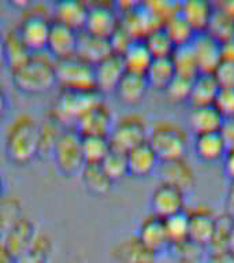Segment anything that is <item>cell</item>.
<instances>
[{
    "label": "cell",
    "mask_w": 234,
    "mask_h": 263,
    "mask_svg": "<svg viewBox=\"0 0 234 263\" xmlns=\"http://www.w3.org/2000/svg\"><path fill=\"white\" fill-rule=\"evenodd\" d=\"M40 123L28 112L14 117L6 129L4 152L7 159L16 166H26L38 158Z\"/></svg>",
    "instance_id": "1"
},
{
    "label": "cell",
    "mask_w": 234,
    "mask_h": 263,
    "mask_svg": "<svg viewBox=\"0 0 234 263\" xmlns=\"http://www.w3.org/2000/svg\"><path fill=\"white\" fill-rule=\"evenodd\" d=\"M11 80L14 86L22 93H47L56 86L53 61L34 53L25 63L11 70Z\"/></svg>",
    "instance_id": "2"
},
{
    "label": "cell",
    "mask_w": 234,
    "mask_h": 263,
    "mask_svg": "<svg viewBox=\"0 0 234 263\" xmlns=\"http://www.w3.org/2000/svg\"><path fill=\"white\" fill-rule=\"evenodd\" d=\"M148 143L151 144L159 160L185 156L189 145L188 132L171 119H158L149 126Z\"/></svg>",
    "instance_id": "3"
},
{
    "label": "cell",
    "mask_w": 234,
    "mask_h": 263,
    "mask_svg": "<svg viewBox=\"0 0 234 263\" xmlns=\"http://www.w3.org/2000/svg\"><path fill=\"white\" fill-rule=\"evenodd\" d=\"M103 95L98 90L92 92H73L62 90L52 103L49 118L63 129H73L78 118L92 106L103 102Z\"/></svg>",
    "instance_id": "4"
},
{
    "label": "cell",
    "mask_w": 234,
    "mask_h": 263,
    "mask_svg": "<svg viewBox=\"0 0 234 263\" xmlns=\"http://www.w3.org/2000/svg\"><path fill=\"white\" fill-rule=\"evenodd\" d=\"M53 65L56 74V86H59L62 90H96L93 65H90L77 55L63 59H53Z\"/></svg>",
    "instance_id": "5"
},
{
    "label": "cell",
    "mask_w": 234,
    "mask_h": 263,
    "mask_svg": "<svg viewBox=\"0 0 234 263\" xmlns=\"http://www.w3.org/2000/svg\"><path fill=\"white\" fill-rule=\"evenodd\" d=\"M149 125L145 117L139 112H127L115 119L108 139L112 149L125 152L148 140Z\"/></svg>",
    "instance_id": "6"
},
{
    "label": "cell",
    "mask_w": 234,
    "mask_h": 263,
    "mask_svg": "<svg viewBox=\"0 0 234 263\" xmlns=\"http://www.w3.org/2000/svg\"><path fill=\"white\" fill-rule=\"evenodd\" d=\"M51 156L57 172L63 177L71 178L80 174L85 164L81 149V136L74 129H63L55 143Z\"/></svg>",
    "instance_id": "7"
},
{
    "label": "cell",
    "mask_w": 234,
    "mask_h": 263,
    "mask_svg": "<svg viewBox=\"0 0 234 263\" xmlns=\"http://www.w3.org/2000/svg\"><path fill=\"white\" fill-rule=\"evenodd\" d=\"M51 25H52V8L51 11H41L33 8V11L25 12V15L22 16L15 29L26 47L33 53H37L47 48Z\"/></svg>",
    "instance_id": "8"
},
{
    "label": "cell",
    "mask_w": 234,
    "mask_h": 263,
    "mask_svg": "<svg viewBox=\"0 0 234 263\" xmlns=\"http://www.w3.org/2000/svg\"><path fill=\"white\" fill-rule=\"evenodd\" d=\"M121 25L119 12L112 3H88V16H86L84 30L92 33L94 36L106 37L110 36Z\"/></svg>",
    "instance_id": "9"
},
{
    "label": "cell",
    "mask_w": 234,
    "mask_h": 263,
    "mask_svg": "<svg viewBox=\"0 0 234 263\" xmlns=\"http://www.w3.org/2000/svg\"><path fill=\"white\" fill-rule=\"evenodd\" d=\"M115 122L112 111L107 103H98L78 118L74 130L80 136H108Z\"/></svg>",
    "instance_id": "10"
},
{
    "label": "cell",
    "mask_w": 234,
    "mask_h": 263,
    "mask_svg": "<svg viewBox=\"0 0 234 263\" xmlns=\"http://www.w3.org/2000/svg\"><path fill=\"white\" fill-rule=\"evenodd\" d=\"M152 214L167 218L185 210V191L171 184L159 182L152 191L149 199Z\"/></svg>",
    "instance_id": "11"
},
{
    "label": "cell",
    "mask_w": 234,
    "mask_h": 263,
    "mask_svg": "<svg viewBox=\"0 0 234 263\" xmlns=\"http://www.w3.org/2000/svg\"><path fill=\"white\" fill-rule=\"evenodd\" d=\"M40 229L33 219L28 217H22L15 225L12 226L11 230L3 237L2 242L14 259V263L25 254L33 240L36 238Z\"/></svg>",
    "instance_id": "12"
},
{
    "label": "cell",
    "mask_w": 234,
    "mask_h": 263,
    "mask_svg": "<svg viewBox=\"0 0 234 263\" xmlns=\"http://www.w3.org/2000/svg\"><path fill=\"white\" fill-rule=\"evenodd\" d=\"M189 238L201 247H208L215 232L217 217L212 210L207 205L199 204L188 211Z\"/></svg>",
    "instance_id": "13"
},
{
    "label": "cell",
    "mask_w": 234,
    "mask_h": 263,
    "mask_svg": "<svg viewBox=\"0 0 234 263\" xmlns=\"http://www.w3.org/2000/svg\"><path fill=\"white\" fill-rule=\"evenodd\" d=\"M155 172H158L159 182L171 184L174 186L184 189H189L194 184V170L185 159V156L174 158V159L159 160V164Z\"/></svg>",
    "instance_id": "14"
},
{
    "label": "cell",
    "mask_w": 234,
    "mask_h": 263,
    "mask_svg": "<svg viewBox=\"0 0 234 263\" xmlns=\"http://www.w3.org/2000/svg\"><path fill=\"white\" fill-rule=\"evenodd\" d=\"M126 71L122 57L119 53H111L103 61L94 65V82L96 90L104 96L106 93L114 92L119 80Z\"/></svg>",
    "instance_id": "15"
},
{
    "label": "cell",
    "mask_w": 234,
    "mask_h": 263,
    "mask_svg": "<svg viewBox=\"0 0 234 263\" xmlns=\"http://www.w3.org/2000/svg\"><path fill=\"white\" fill-rule=\"evenodd\" d=\"M135 236L155 255L170 250V240L164 226V219L155 214H149L140 222Z\"/></svg>",
    "instance_id": "16"
},
{
    "label": "cell",
    "mask_w": 234,
    "mask_h": 263,
    "mask_svg": "<svg viewBox=\"0 0 234 263\" xmlns=\"http://www.w3.org/2000/svg\"><path fill=\"white\" fill-rule=\"evenodd\" d=\"M111 258L116 263H155L156 255L134 234L116 242L111 250Z\"/></svg>",
    "instance_id": "17"
},
{
    "label": "cell",
    "mask_w": 234,
    "mask_h": 263,
    "mask_svg": "<svg viewBox=\"0 0 234 263\" xmlns=\"http://www.w3.org/2000/svg\"><path fill=\"white\" fill-rule=\"evenodd\" d=\"M78 33L65 25L57 24L52 21L51 30H49L47 49L53 57V59H63L75 55L78 43Z\"/></svg>",
    "instance_id": "18"
},
{
    "label": "cell",
    "mask_w": 234,
    "mask_h": 263,
    "mask_svg": "<svg viewBox=\"0 0 234 263\" xmlns=\"http://www.w3.org/2000/svg\"><path fill=\"white\" fill-rule=\"evenodd\" d=\"M193 51L196 53L200 71L212 73L213 69L221 62V43L208 32H197L190 41Z\"/></svg>",
    "instance_id": "19"
},
{
    "label": "cell",
    "mask_w": 234,
    "mask_h": 263,
    "mask_svg": "<svg viewBox=\"0 0 234 263\" xmlns=\"http://www.w3.org/2000/svg\"><path fill=\"white\" fill-rule=\"evenodd\" d=\"M88 3L80 0H62L52 6V21L81 32L85 28Z\"/></svg>",
    "instance_id": "20"
},
{
    "label": "cell",
    "mask_w": 234,
    "mask_h": 263,
    "mask_svg": "<svg viewBox=\"0 0 234 263\" xmlns=\"http://www.w3.org/2000/svg\"><path fill=\"white\" fill-rule=\"evenodd\" d=\"M223 121L225 117L221 114V111L218 110L213 103L192 106L188 114L189 127L194 136L209 132H219Z\"/></svg>",
    "instance_id": "21"
},
{
    "label": "cell",
    "mask_w": 234,
    "mask_h": 263,
    "mask_svg": "<svg viewBox=\"0 0 234 263\" xmlns=\"http://www.w3.org/2000/svg\"><path fill=\"white\" fill-rule=\"evenodd\" d=\"M111 53H114V51H112V47H111L108 39L94 36V34L85 32V30H81L78 33L77 49H75L77 57L94 66Z\"/></svg>",
    "instance_id": "22"
},
{
    "label": "cell",
    "mask_w": 234,
    "mask_h": 263,
    "mask_svg": "<svg viewBox=\"0 0 234 263\" xmlns=\"http://www.w3.org/2000/svg\"><path fill=\"white\" fill-rule=\"evenodd\" d=\"M127 172L134 177H145L156 170L159 164V158L147 141L135 145L126 152Z\"/></svg>",
    "instance_id": "23"
},
{
    "label": "cell",
    "mask_w": 234,
    "mask_h": 263,
    "mask_svg": "<svg viewBox=\"0 0 234 263\" xmlns=\"http://www.w3.org/2000/svg\"><path fill=\"white\" fill-rule=\"evenodd\" d=\"M148 88H149V84H148L145 74L125 71L115 88L114 93L116 95L119 102H122L123 104L134 106L141 102V99L147 93Z\"/></svg>",
    "instance_id": "24"
},
{
    "label": "cell",
    "mask_w": 234,
    "mask_h": 263,
    "mask_svg": "<svg viewBox=\"0 0 234 263\" xmlns=\"http://www.w3.org/2000/svg\"><path fill=\"white\" fill-rule=\"evenodd\" d=\"M215 10V4L208 0H185L180 2V14L188 21L196 32H203Z\"/></svg>",
    "instance_id": "25"
},
{
    "label": "cell",
    "mask_w": 234,
    "mask_h": 263,
    "mask_svg": "<svg viewBox=\"0 0 234 263\" xmlns=\"http://www.w3.org/2000/svg\"><path fill=\"white\" fill-rule=\"evenodd\" d=\"M193 151L199 159L204 162H212V160L222 159L227 151V147L219 132H209V133L194 136Z\"/></svg>",
    "instance_id": "26"
},
{
    "label": "cell",
    "mask_w": 234,
    "mask_h": 263,
    "mask_svg": "<svg viewBox=\"0 0 234 263\" xmlns=\"http://www.w3.org/2000/svg\"><path fill=\"white\" fill-rule=\"evenodd\" d=\"M219 88L221 85L218 84L217 78L213 77L212 73L200 71L192 78V88H190L188 102L192 106L211 104L217 98Z\"/></svg>",
    "instance_id": "27"
},
{
    "label": "cell",
    "mask_w": 234,
    "mask_h": 263,
    "mask_svg": "<svg viewBox=\"0 0 234 263\" xmlns=\"http://www.w3.org/2000/svg\"><path fill=\"white\" fill-rule=\"evenodd\" d=\"M80 176L86 191L96 196L107 195L114 185V181L103 168L102 163H85Z\"/></svg>",
    "instance_id": "28"
},
{
    "label": "cell",
    "mask_w": 234,
    "mask_h": 263,
    "mask_svg": "<svg viewBox=\"0 0 234 263\" xmlns=\"http://www.w3.org/2000/svg\"><path fill=\"white\" fill-rule=\"evenodd\" d=\"M3 44L6 65L10 69V71L16 69L18 66L25 63L34 55L22 41L15 28L10 29L6 34H3Z\"/></svg>",
    "instance_id": "29"
},
{
    "label": "cell",
    "mask_w": 234,
    "mask_h": 263,
    "mask_svg": "<svg viewBox=\"0 0 234 263\" xmlns=\"http://www.w3.org/2000/svg\"><path fill=\"white\" fill-rule=\"evenodd\" d=\"M121 57L123 59L126 71L141 74H145L148 66L151 65L152 59H153L143 39H135L131 41V44L125 49V52Z\"/></svg>",
    "instance_id": "30"
},
{
    "label": "cell",
    "mask_w": 234,
    "mask_h": 263,
    "mask_svg": "<svg viewBox=\"0 0 234 263\" xmlns=\"http://www.w3.org/2000/svg\"><path fill=\"white\" fill-rule=\"evenodd\" d=\"M174 76H176V67L171 61V57L153 58L151 65L148 66L145 71L149 88H159V89H163Z\"/></svg>",
    "instance_id": "31"
},
{
    "label": "cell",
    "mask_w": 234,
    "mask_h": 263,
    "mask_svg": "<svg viewBox=\"0 0 234 263\" xmlns=\"http://www.w3.org/2000/svg\"><path fill=\"white\" fill-rule=\"evenodd\" d=\"M53 254V241L48 234L40 230L25 254L15 263H48Z\"/></svg>",
    "instance_id": "32"
},
{
    "label": "cell",
    "mask_w": 234,
    "mask_h": 263,
    "mask_svg": "<svg viewBox=\"0 0 234 263\" xmlns=\"http://www.w3.org/2000/svg\"><path fill=\"white\" fill-rule=\"evenodd\" d=\"M170 57H171V61L174 63L177 74L193 78L196 74L200 73V67H199L196 53L193 51V47L190 43L177 45Z\"/></svg>",
    "instance_id": "33"
},
{
    "label": "cell",
    "mask_w": 234,
    "mask_h": 263,
    "mask_svg": "<svg viewBox=\"0 0 234 263\" xmlns=\"http://www.w3.org/2000/svg\"><path fill=\"white\" fill-rule=\"evenodd\" d=\"M81 149L85 163H102L111 151L108 136H81Z\"/></svg>",
    "instance_id": "34"
},
{
    "label": "cell",
    "mask_w": 234,
    "mask_h": 263,
    "mask_svg": "<svg viewBox=\"0 0 234 263\" xmlns=\"http://www.w3.org/2000/svg\"><path fill=\"white\" fill-rule=\"evenodd\" d=\"M205 32H208L211 36L215 37L219 43L231 40L234 39V20L215 4V10Z\"/></svg>",
    "instance_id": "35"
},
{
    "label": "cell",
    "mask_w": 234,
    "mask_h": 263,
    "mask_svg": "<svg viewBox=\"0 0 234 263\" xmlns=\"http://www.w3.org/2000/svg\"><path fill=\"white\" fill-rule=\"evenodd\" d=\"M22 217V203L16 197H0V241Z\"/></svg>",
    "instance_id": "36"
},
{
    "label": "cell",
    "mask_w": 234,
    "mask_h": 263,
    "mask_svg": "<svg viewBox=\"0 0 234 263\" xmlns=\"http://www.w3.org/2000/svg\"><path fill=\"white\" fill-rule=\"evenodd\" d=\"M162 26H163L164 30L168 33V36L171 37V40L174 41L176 47L177 45L188 44V43H190L193 37H194V34L197 33L196 30L189 25L188 21L181 15L180 11L170 16Z\"/></svg>",
    "instance_id": "37"
},
{
    "label": "cell",
    "mask_w": 234,
    "mask_h": 263,
    "mask_svg": "<svg viewBox=\"0 0 234 263\" xmlns=\"http://www.w3.org/2000/svg\"><path fill=\"white\" fill-rule=\"evenodd\" d=\"M143 40L153 58L170 57L176 48L174 41L171 40V37L168 36V33L164 30L163 26H159V28L151 30Z\"/></svg>",
    "instance_id": "38"
},
{
    "label": "cell",
    "mask_w": 234,
    "mask_h": 263,
    "mask_svg": "<svg viewBox=\"0 0 234 263\" xmlns=\"http://www.w3.org/2000/svg\"><path fill=\"white\" fill-rule=\"evenodd\" d=\"M164 226L167 230L170 246L176 242L184 241L189 237V217L188 210H182L178 213L172 214L170 217L163 218Z\"/></svg>",
    "instance_id": "39"
},
{
    "label": "cell",
    "mask_w": 234,
    "mask_h": 263,
    "mask_svg": "<svg viewBox=\"0 0 234 263\" xmlns=\"http://www.w3.org/2000/svg\"><path fill=\"white\" fill-rule=\"evenodd\" d=\"M234 217L229 213L218 214L217 217V226H215V232L208 244L209 251H222V250H230V232H231V226H233Z\"/></svg>",
    "instance_id": "40"
},
{
    "label": "cell",
    "mask_w": 234,
    "mask_h": 263,
    "mask_svg": "<svg viewBox=\"0 0 234 263\" xmlns=\"http://www.w3.org/2000/svg\"><path fill=\"white\" fill-rule=\"evenodd\" d=\"M102 166L114 182L121 180L126 174H129V172H127L126 154L125 152L116 151V149H112V148L107 154L106 158L102 160Z\"/></svg>",
    "instance_id": "41"
},
{
    "label": "cell",
    "mask_w": 234,
    "mask_h": 263,
    "mask_svg": "<svg viewBox=\"0 0 234 263\" xmlns=\"http://www.w3.org/2000/svg\"><path fill=\"white\" fill-rule=\"evenodd\" d=\"M190 88H192V78L176 73V76L163 88V92L168 100L178 103L188 100L189 95H190Z\"/></svg>",
    "instance_id": "42"
},
{
    "label": "cell",
    "mask_w": 234,
    "mask_h": 263,
    "mask_svg": "<svg viewBox=\"0 0 234 263\" xmlns=\"http://www.w3.org/2000/svg\"><path fill=\"white\" fill-rule=\"evenodd\" d=\"M63 127L59 126L55 121L49 118L45 123H40V147H38V156H47L52 154L57 137L61 135Z\"/></svg>",
    "instance_id": "43"
},
{
    "label": "cell",
    "mask_w": 234,
    "mask_h": 263,
    "mask_svg": "<svg viewBox=\"0 0 234 263\" xmlns=\"http://www.w3.org/2000/svg\"><path fill=\"white\" fill-rule=\"evenodd\" d=\"M213 104L225 118L234 117V86H221Z\"/></svg>",
    "instance_id": "44"
},
{
    "label": "cell",
    "mask_w": 234,
    "mask_h": 263,
    "mask_svg": "<svg viewBox=\"0 0 234 263\" xmlns=\"http://www.w3.org/2000/svg\"><path fill=\"white\" fill-rule=\"evenodd\" d=\"M212 74L221 86H234V62L221 59Z\"/></svg>",
    "instance_id": "45"
},
{
    "label": "cell",
    "mask_w": 234,
    "mask_h": 263,
    "mask_svg": "<svg viewBox=\"0 0 234 263\" xmlns=\"http://www.w3.org/2000/svg\"><path fill=\"white\" fill-rule=\"evenodd\" d=\"M110 43L111 47H112V51L115 53H119V55H122L125 52V49L131 44V41L135 40L133 37L130 36V33L127 32L126 29L123 28L122 25H119L116 30H115L112 34L110 36Z\"/></svg>",
    "instance_id": "46"
},
{
    "label": "cell",
    "mask_w": 234,
    "mask_h": 263,
    "mask_svg": "<svg viewBox=\"0 0 234 263\" xmlns=\"http://www.w3.org/2000/svg\"><path fill=\"white\" fill-rule=\"evenodd\" d=\"M219 133L225 140L227 149H234V117L225 118L221 129H219Z\"/></svg>",
    "instance_id": "47"
},
{
    "label": "cell",
    "mask_w": 234,
    "mask_h": 263,
    "mask_svg": "<svg viewBox=\"0 0 234 263\" xmlns=\"http://www.w3.org/2000/svg\"><path fill=\"white\" fill-rule=\"evenodd\" d=\"M204 263H234V252L231 250L209 251Z\"/></svg>",
    "instance_id": "48"
},
{
    "label": "cell",
    "mask_w": 234,
    "mask_h": 263,
    "mask_svg": "<svg viewBox=\"0 0 234 263\" xmlns=\"http://www.w3.org/2000/svg\"><path fill=\"white\" fill-rule=\"evenodd\" d=\"M222 160H223V170H225L226 176H229V178L231 180L234 178V149H227Z\"/></svg>",
    "instance_id": "49"
},
{
    "label": "cell",
    "mask_w": 234,
    "mask_h": 263,
    "mask_svg": "<svg viewBox=\"0 0 234 263\" xmlns=\"http://www.w3.org/2000/svg\"><path fill=\"white\" fill-rule=\"evenodd\" d=\"M225 207L226 213L231 214L234 217V178H231L227 186L225 195Z\"/></svg>",
    "instance_id": "50"
},
{
    "label": "cell",
    "mask_w": 234,
    "mask_h": 263,
    "mask_svg": "<svg viewBox=\"0 0 234 263\" xmlns=\"http://www.w3.org/2000/svg\"><path fill=\"white\" fill-rule=\"evenodd\" d=\"M221 57L225 61L234 62V39L221 43Z\"/></svg>",
    "instance_id": "51"
},
{
    "label": "cell",
    "mask_w": 234,
    "mask_h": 263,
    "mask_svg": "<svg viewBox=\"0 0 234 263\" xmlns=\"http://www.w3.org/2000/svg\"><path fill=\"white\" fill-rule=\"evenodd\" d=\"M8 110H10V102L6 90L0 86V121L7 117Z\"/></svg>",
    "instance_id": "52"
},
{
    "label": "cell",
    "mask_w": 234,
    "mask_h": 263,
    "mask_svg": "<svg viewBox=\"0 0 234 263\" xmlns=\"http://www.w3.org/2000/svg\"><path fill=\"white\" fill-rule=\"evenodd\" d=\"M218 7H221L225 12H227L231 18L234 20V0H226V2H221L217 3Z\"/></svg>",
    "instance_id": "53"
},
{
    "label": "cell",
    "mask_w": 234,
    "mask_h": 263,
    "mask_svg": "<svg viewBox=\"0 0 234 263\" xmlns=\"http://www.w3.org/2000/svg\"><path fill=\"white\" fill-rule=\"evenodd\" d=\"M0 263H14V259L8 254V251L6 250V247L2 241H0Z\"/></svg>",
    "instance_id": "54"
},
{
    "label": "cell",
    "mask_w": 234,
    "mask_h": 263,
    "mask_svg": "<svg viewBox=\"0 0 234 263\" xmlns=\"http://www.w3.org/2000/svg\"><path fill=\"white\" fill-rule=\"evenodd\" d=\"M6 57H4V44H3V34L0 33V71L6 67Z\"/></svg>",
    "instance_id": "55"
},
{
    "label": "cell",
    "mask_w": 234,
    "mask_h": 263,
    "mask_svg": "<svg viewBox=\"0 0 234 263\" xmlns=\"http://www.w3.org/2000/svg\"><path fill=\"white\" fill-rule=\"evenodd\" d=\"M229 248L234 252V219H233V226H231V232H230V242Z\"/></svg>",
    "instance_id": "56"
},
{
    "label": "cell",
    "mask_w": 234,
    "mask_h": 263,
    "mask_svg": "<svg viewBox=\"0 0 234 263\" xmlns=\"http://www.w3.org/2000/svg\"><path fill=\"white\" fill-rule=\"evenodd\" d=\"M177 263H201V260H197V259L181 258V259H177Z\"/></svg>",
    "instance_id": "57"
},
{
    "label": "cell",
    "mask_w": 234,
    "mask_h": 263,
    "mask_svg": "<svg viewBox=\"0 0 234 263\" xmlns=\"http://www.w3.org/2000/svg\"><path fill=\"white\" fill-rule=\"evenodd\" d=\"M4 196V178L0 173V197Z\"/></svg>",
    "instance_id": "58"
}]
</instances>
